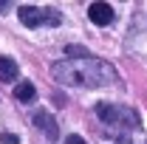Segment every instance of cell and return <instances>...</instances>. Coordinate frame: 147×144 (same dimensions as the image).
I'll list each match as a JSON object with an SVG mask.
<instances>
[{
  "mask_svg": "<svg viewBox=\"0 0 147 144\" xmlns=\"http://www.w3.org/2000/svg\"><path fill=\"white\" fill-rule=\"evenodd\" d=\"M14 96H17L20 102H31V99L37 96V90H34V85H31V82H20L17 88H14Z\"/></svg>",
  "mask_w": 147,
  "mask_h": 144,
  "instance_id": "7",
  "label": "cell"
},
{
  "mask_svg": "<svg viewBox=\"0 0 147 144\" xmlns=\"http://www.w3.org/2000/svg\"><path fill=\"white\" fill-rule=\"evenodd\" d=\"M51 73H54L57 82L71 85V88H102V85L116 79V73L108 62L93 59V57H76V59L57 62Z\"/></svg>",
  "mask_w": 147,
  "mask_h": 144,
  "instance_id": "1",
  "label": "cell"
},
{
  "mask_svg": "<svg viewBox=\"0 0 147 144\" xmlns=\"http://www.w3.org/2000/svg\"><path fill=\"white\" fill-rule=\"evenodd\" d=\"M65 144H85V139H82V136H68Z\"/></svg>",
  "mask_w": 147,
  "mask_h": 144,
  "instance_id": "9",
  "label": "cell"
},
{
  "mask_svg": "<svg viewBox=\"0 0 147 144\" xmlns=\"http://www.w3.org/2000/svg\"><path fill=\"white\" fill-rule=\"evenodd\" d=\"M31 122H34L37 127H42V130H45V139H51V141L57 139V122L51 119V113H42V110H40V113H34V119H31Z\"/></svg>",
  "mask_w": 147,
  "mask_h": 144,
  "instance_id": "5",
  "label": "cell"
},
{
  "mask_svg": "<svg viewBox=\"0 0 147 144\" xmlns=\"http://www.w3.org/2000/svg\"><path fill=\"white\" fill-rule=\"evenodd\" d=\"M0 79H3V82H14V79H17V65H14V59L0 57Z\"/></svg>",
  "mask_w": 147,
  "mask_h": 144,
  "instance_id": "6",
  "label": "cell"
},
{
  "mask_svg": "<svg viewBox=\"0 0 147 144\" xmlns=\"http://www.w3.org/2000/svg\"><path fill=\"white\" fill-rule=\"evenodd\" d=\"M116 144H133V141H130V136H119V139H116Z\"/></svg>",
  "mask_w": 147,
  "mask_h": 144,
  "instance_id": "10",
  "label": "cell"
},
{
  "mask_svg": "<svg viewBox=\"0 0 147 144\" xmlns=\"http://www.w3.org/2000/svg\"><path fill=\"white\" fill-rule=\"evenodd\" d=\"M17 17L23 26L28 28H37V26H59V14L54 9H37V6H20L17 9Z\"/></svg>",
  "mask_w": 147,
  "mask_h": 144,
  "instance_id": "3",
  "label": "cell"
},
{
  "mask_svg": "<svg viewBox=\"0 0 147 144\" xmlns=\"http://www.w3.org/2000/svg\"><path fill=\"white\" fill-rule=\"evenodd\" d=\"M0 144H20V139L14 133H0Z\"/></svg>",
  "mask_w": 147,
  "mask_h": 144,
  "instance_id": "8",
  "label": "cell"
},
{
  "mask_svg": "<svg viewBox=\"0 0 147 144\" xmlns=\"http://www.w3.org/2000/svg\"><path fill=\"white\" fill-rule=\"evenodd\" d=\"M88 17H91V23H96V26H108L110 20H113V9H110L108 3H91Z\"/></svg>",
  "mask_w": 147,
  "mask_h": 144,
  "instance_id": "4",
  "label": "cell"
},
{
  "mask_svg": "<svg viewBox=\"0 0 147 144\" xmlns=\"http://www.w3.org/2000/svg\"><path fill=\"white\" fill-rule=\"evenodd\" d=\"M96 116L105 122V124H119V127H136L139 124V116L133 110L116 108V105H108V102H99L96 105Z\"/></svg>",
  "mask_w": 147,
  "mask_h": 144,
  "instance_id": "2",
  "label": "cell"
}]
</instances>
